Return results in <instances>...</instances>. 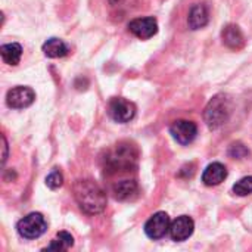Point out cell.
Returning <instances> with one entry per match:
<instances>
[{
    "instance_id": "1",
    "label": "cell",
    "mask_w": 252,
    "mask_h": 252,
    "mask_svg": "<svg viewBox=\"0 0 252 252\" xmlns=\"http://www.w3.org/2000/svg\"><path fill=\"white\" fill-rule=\"evenodd\" d=\"M74 198L86 214H100L106 208V193L93 180H78L74 185Z\"/></svg>"
},
{
    "instance_id": "2",
    "label": "cell",
    "mask_w": 252,
    "mask_h": 252,
    "mask_svg": "<svg viewBox=\"0 0 252 252\" xmlns=\"http://www.w3.org/2000/svg\"><path fill=\"white\" fill-rule=\"evenodd\" d=\"M139 151L130 142H120L106 152L105 168L111 173L130 171L137 165Z\"/></svg>"
},
{
    "instance_id": "3",
    "label": "cell",
    "mask_w": 252,
    "mask_h": 252,
    "mask_svg": "<svg viewBox=\"0 0 252 252\" xmlns=\"http://www.w3.org/2000/svg\"><path fill=\"white\" fill-rule=\"evenodd\" d=\"M232 109V99L227 94H217L207 105L204 111V121L207 123L208 128L217 130L229 121Z\"/></svg>"
},
{
    "instance_id": "4",
    "label": "cell",
    "mask_w": 252,
    "mask_h": 252,
    "mask_svg": "<svg viewBox=\"0 0 252 252\" xmlns=\"http://www.w3.org/2000/svg\"><path fill=\"white\" fill-rule=\"evenodd\" d=\"M18 233L25 239H37L47 230V223L40 213H31L19 220Z\"/></svg>"
},
{
    "instance_id": "5",
    "label": "cell",
    "mask_w": 252,
    "mask_h": 252,
    "mask_svg": "<svg viewBox=\"0 0 252 252\" xmlns=\"http://www.w3.org/2000/svg\"><path fill=\"white\" fill-rule=\"evenodd\" d=\"M108 114L115 123H128L136 115V106L124 97H114L109 100Z\"/></svg>"
},
{
    "instance_id": "6",
    "label": "cell",
    "mask_w": 252,
    "mask_h": 252,
    "mask_svg": "<svg viewBox=\"0 0 252 252\" xmlns=\"http://www.w3.org/2000/svg\"><path fill=\"white\" fill-rule=\"evenodd\" d=\"M34 99H35V93L32 89L18 86L7 92L6 103L12 109H24V108H28L30 105H32Z\"/></svg>"
},
{
    "instance_id": "7",
    "label": "cell",
    "mask_w": 252,
    "mask_h": 252,
    "mask_svg": "<svg viewBox=\"0 0 252 252\" xmlns=\"http://www.w3.org/2000/svg\"><path fill=\"white\" fill-rule=\"evenodd\" d=\"M170 133L174 137V140L179 142L180 145H189L195 140V137L198 134V127L192 121L177 120L171 124Z\"/></svg>"
},
{
    "instance_id": "8",
    "label": "cell",
    "mask_w": 252,
    "mask_h": 252,
    "mask_svg": "<svg viewBox=\"0 0 252 252\" xmlns=\"http://www.w3.org/2000/svg\"><path fill=\"white\" fill-rule=\"evenodd\" d=\"M167 232H170V217L162 211L154 214L145 224V233L154 241L164 238Z\"/></svg>"
},
{
    "instance_id": "9",
    "label": "cell",
    "mask_w": 252,
    "mask_h": 252,
    "mask_svg": "<svg viewBox=\"0 0 252 252\" xmlns=\"http://www.w3.org/2000/svg\"><path fill=\"white\" fill-rule=\"evenodd\" d=\"M130 32H133L137 38L140 40H148L154 37L158 31V22L152 16L146 18H136L128 24Z\"/></svg>"
},
{
    "instance_id": "10",
    "label": "cell",
    "mask_w": 252,
    "mask_h": 252,
    "mask_svg": "<svg viewBox=\"0 0 252 252\" xmlns=\"http://www.w3.org/2000/svg\"><path fill=\"white\" fill-rule=\"evenodd\" d=\"M195 223L189 216H180L170 224V236L176 242H183L189 239L193 233Z\"/></svg>"
},
{
    "instance_id": "11",
    "label": "cell",
    "mask_w": 252,
    "mask_h": 252,
    "mask_svg": "<svg viewBox=\"0 0 252 252\" xmlns=\"http://www.w3.org/2000/svg\"><path fill=\"white\" fill-rule=\"evenodd\" d=\"M223 43L232 50H241L245 46V37L238 25H226L221 31Z\"/></svg>"
},
{
    "instance_id": "12",
    "label": "cell",
    "mask_w": 252,
    "mask_h": 252,
    "mask_svg": "<svg viewBox=\"0 0 252 252\" xmlns=\"http://www.w3.org/2000/svg\"><path fill=\"white\" fill-rule=\"evenodd\" d=\"M227 177V170L223 164L220 162H213L210 164L204 173H202V182L207 185V186H217L220 185L221 182H224Z\"/></svg>"
},
{
    "instance_id": "13",
    "label": "cell",
    "mask_w": 252,
    "mask_h": 252,
    "mask_svg": "<svg viewBox=\"0 0 252 252\" xmlns=\"http://www.w3.org/2000/svg\"><path fill=\"white\" fill-rule=\"evenodd\" d=\"M112 192L117 199L120 201H128L137 195V183L134 180H121L114 185Z\"/></svg>"
},
{
    "instance_id": "14",
    "label": "cell",
    "mask_w": 252,
    "mask_h": 252,
    "mask_svg": "<svg viewBox=\"0 0 252 252\" xmlns=\"http://www.w3.org/2000/svg\"><path fill=\"white\" fill-rule=\"evenodd\" d=\"M189 27L192 30H199L204 28L208 24V10L204 4H193L190 12H189V18H188Z\"/></svg>"
},
{
    "instance_id": "15",
    "label": "cell",
    "mask_w": 252,
    "mask_h": 252,
    "mask_svg": "<svg viewBox=\"0 0 252 252\" xmlns=\"http://www.w3.org/2000/svg\"><path fill=\"white\" fill-rule=\"evenodd\" d=\"M43 52L49 58H63L69 53V47L61 38H49L43 44Z\"/></svg>"
},
{
    "instance_id": "16",
    "label": "cell",
    "mask_w": 252,
    "mask_h": 252,
    "mask_svg": "<svg viewBox=\"0 0 252 252\" xmlns=\"http://www.w3.org/2000/svg\"><path fill=\"white\" fill-rule=\"evenodd\" d=\"M0 55H1V59L7 65H18L21 61V56H22V47L19 43L3 44L0 47Z\"/></svg>"
},
{
    "instance_id": "17",
    "label": "cell",
    "mask_w": 252,
    "mask_h": 252,
    "mask_svg": "<svg viewBox=\"0 0 252 252\" xmlns=\"http://www.w3.org/2000/svg\"><path fill=\"white\" fill-rule=\"evenodd\" d=\"M72 245H74V238L68 232H61L50 242V245L46 248V251H66Z\"/></svg>"
},
{
    "instance_id": "18",
    "label": "cell",
    "mask_w": 252,
    "mask_h": 252,
    "mask_svg": "<svg viewBox=\"0 0 252 252\" xmlns=\"http://www.w3.org/2000/svg\"><path fill=\"white\" fill-rule=\"evenodd\" d=\"M233 192L239 196H247L252 193V176L250 177H244L241 179L235 186H233Z\"/></svg>"
},
{
    "instance_id": "19",
    "label": "cell",
    "mask_w": 252,
    "mask_h": 252,
    "mask_svg": "<svg viewBox=\"0 0 252 252\" xmlns=\"http://www.w3.org/2000/svg\"><path fill=\"white\" fill-rule=\"evenodd\" d=\"M62 183H63V177H62V174H61L58 170H53V171L46 177V185H47V188H50V189H58V188L62 186Z\"/></svg>"
},
{
    "instance_id": "20",
    "label": "cell",
    "mask_w": 252,
    "mask_h": 252,
    "mask_svg": "<svg viewBox=\"0 0 252 252\" xmlns=\"http://www.w3.org/2000/svg\"><path fill=\"white\" fill-rule=\"evenodd\" d=\"M250 154V151L242 145V143H233L230 148H229V155L232 157V158H235V159H241V158H244V157H247Z\"/></svg>"
},
{
    "instance_id": "21",
    "label": "cell",
    "mask_w": 252,
    "mask_h": 252,
    "mask_svg": "<svg viewBox=\"0 0 252 252\" xmlns=\"http://www.w3.org/2000/svg\"><path fill=\"white\" fill-rule=\"evenodd\" d=\"M7 159V142H6V137L3 136V164L6 162Z\"/></svg>"
},
{
    "instance_id": "22",
    "label": "cell",
    "mask_w": 252,
    "mask_h": 252,
    "mask_svg": "<svg viewBox=\"0 0 252 252\" xmlns=\"http://www.w3.org/2000/svg\"><path fill=\"white\" fill-rule=\"evenodd\" d=\"M109 1H111V3H112V4H117V3H120V1H121V0H109Z\"/></svg>"
}]
</instances>
